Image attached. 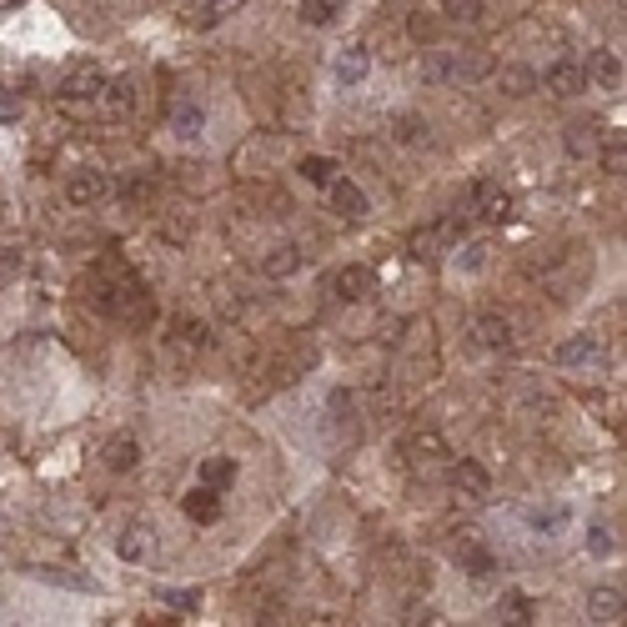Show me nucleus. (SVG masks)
Here are the masks:
<instances>
[{
    "mask_svg": "<svg viewBox=\"0 0 627 627\" xmlns=\"http://www.w3.org/2000/svg\"><path fill=\"white\" fill-rule=\"evenodd\" d=\"M246 0H211L206 6V21H221V16H231V11H241Z\"/></svg>",
    "mask_w": 627,
    "mask_h": 627,
    "instance_id": "473e14b6",
    "label": "nucleus"
},
{
    "mask_svg": "<svg viewBox=\"0 0 627 627\" xmlns=\"http://www.w3.org/2000/svg\"><path fill=\"white\" fill-rule=\"evenodd\" d=\"M622 612H627L622 587H597V592L587 597V617H592V622H622Z\"/></svg>",
    "mask_w": 627,
    "mask_h": 627,
    "instance_id": "9b49d317",
    "label": "nucleus"
},
{
    "mask_svg": "<svg viewBox=\"0 0 627 627\" xmlns=\"http://www.w3.org/2000/svg\"><path fill=\"white\" fill-rule=\"evenodd\" d=\"M592 76H597L602 91H617V86H622V61H617L612 51H597V56H592Z\"/></svg>",
    "mask_w": 627,
    "mask_h": 627,
    "instance_id": "aec40b11",
    "label": "nucleus"
},
{
    "mask_svg": "<svg viewBox=\"0 0 627 627\" xmlns=\"http://www.w3.org/2000/svg\"><path fill=\"white\" fill-rule=\"evenodd\" d=\"M477 216L492 221V226L512 221V191H502V186H477Z\"/></svg>",
    "mask_w": 627,
    "mask_h": 627,
    "instance_id": "1a4fd4ad",
    "label": "nucleus"
},
{
    "mask_svg": "<svg viewBox=\"0 0 627 627\" xmlns=\"http://www.w3.org/2000/svg\"><path fill=\"white\" fill-rule=\"evenodd\" d=\"M161 602H166V607H176V612H196V592H186V587H181V592H176V587H166V592H161Z\"/></svg>",
    "mask_w": 627,
    "mask_h": 627,
    "instance_id": "c756f323",
    "label": "nucleus"
},
{
    "mask_svg": "<svg viewBox=\"0 0 627 627\" xmlns=\"http://www.w3.org/2000/svg\"><path fill=\"white\" fill-rule=\"evenodd\" d=\"M0 221H6V201H0Z\"/></svg>",
    "mask_w": 627,
    "mask_h": 627,
    "instance_id": "58836bf2",
    "label": "nucleus"
},
{
    "mask_svg": "<svg viewBox=\"0 0 627 627\" xmlns=\"http://www.w3.org/2000/svg\"><path fill=\"white\" fill-rule=\"evenodd\" d=\"M607 171H622V136L607 146Z\"/></svg>",
    "mask_w": 627,
    "mask_h": 627,
    "instance_id": "c9c22d12",
    "label": "nucleus"
},
{
    "mask_svg": "<svg viewBox=\"0 0 627 627\" xmlns=\"http://www.w3.org/2000/svg\"><path fill=\"white\" fill-rule=\"evenodd\" d=\"M101 96H111V101H106V111H111V116H126V111L136 106V86H131V81H106V91H101Z\"/></svg>",
    "mask_w": 627,
    "mask_h": 627,
    "instance_id": "4be33fe9",
    "label": "nucleus"
},
{
    "mask_svg": "<svg viewBox=\"0 0 627 627\" xmlns=\"http://www.w3.org/2000/svg\"><path fill=\"white\" fill-rule=\"evenodd\" d=\"M301 176H306L311 186H332V181H337V166H332L327 156H306V161H301Z\"/></svg>",
    "mask_w": 627,
    "mask_h": 627,
    "instance_id": "393cba45",
    "label": "nucleus"
},
{
    "mask_svg": "<svg viewBox=\"0 0 627 627\" xmlns=\"http://www.w3.org/2000/svg\"><path fill=\"white\" fill-rule=\"evenodd\" d=\"M562 146H567V156H572V161H587V156L597 151V126H567Z\"/></svg>",
    "mask_w": 627,
    "mask_h": 627,
    "instance_id": "6ab92c4d",
    "label": "nucleus"
},
{
    "mask_svg": "<svg viewBox=\"0 0 627 627\" xmlns=\"http://www.w3.org/2000/svg\"><path fill=\"white\" fill-rule=\"evenodd\" d=\"M101 462H106V472H131V467L141 462V442L121 432V437H111V442H106Z\"/></svg>",
    "mask_w": 627,
    "mask_h": 627,
    "instance_id": "f8f14e48",
    "label": "nucleus"
},
{
    "mask_svg": "<svg viewBox=\"0 0 627 627\" xmlns=\"http://www.w3.org/2000/svg\"><path fill=\"white\" fill-rule=\"evenodd\" d=\"M407 31H412L417 41H432V26H427V21H417V16H412V26H407Z\"/></svg>",
    "mask_w": 627,
    "mask_h": 627,
    "instance_id": "e433bc0d",
    "label": "nucleus"
},
{
    "mask_svg": "<svg viewBox=\"0 0 627 627\" xmlns=\"http://www.w3.org/2000/svg\"><path fill=\"white\" fill-rule=\"evenodd\" d=\"M587 547H592V557H612V532H607V527H592V532H587Z\"/></svg>",
    "mask_w": 627,
    "mask_h": 627,
    "instance_id": "7c9ffc66",
    "label": "nucleus"
},
{
    "mask_svg": "<svg viewBox=\"0 0 627 627\" xmlns=\"http://www.w3.org/2000/svg\"><path fill=\"white\" fill-rule=\"evenodd\" d=\"M342 6H347V0H301L296 16H301L306 26H327V21H337V16H342Z\"/></svg>",
    "mask_w": 627,
    "mask_h": 627,
    "instance_id": "a211bd4d",
    "label": "nucleus"
},
{
    "mask_svg": "<svg viewBox=\"0 0 627 627\" xmlns=\"http://www.w3.org/2000/svg\"><path fill=\"white\" fill-rule=\"evenodd\" d=\"M472 342H477V347H487V352H502V347L512 342V322H507V317H497V311H487V317H477V322H472Z\"/></svg>",
    "mask_w": 627,
    "mask_h": 627,
    "instance_id": "0eeeda50",
    "label": "nucleus"
},
{
    "mask_svg": "<svg viewBox=\"0 0 627 627\" xmlns=\"http://www.w3.org/2000/svg\"><path fill=\"white\" fill-rule=\"evenodd\" d=\"M562 522H567V517H562V512H537V507H532V512H527V527H532V532H557V527H562Z\"/></svg>",
    "mask_w": 627,
    "mask_h": 627,
    "instance_id": "c85d7f7f",
    "label": "nucleus"
},
{
    "mask_svg": "<svg viewBox=\"0 0 627 627\" xmlns=\"http://www.w3.org/2000/svg\"><path fill=\"white\" fill-rule=\"evenodd\" d=\"M427 81H487L492 76V56L487 51H462V56H427L422 61Z\"/></svg>",
    "mask_w": 627,
    "mask_h": 627,
    "instance_id": "f257e3e1",
    "label": "nucleus"
},
{
    "mask_svg": "<svg viewBox=\"0 0 627 627\" xmlns=\"http://www.w3.org/2000/svg\"><path fill=\"white\" fill-rule=\"evenodd\" d=\"M201 482L216 487V492L231 487V482H236V462H231V457H206V462H201Z\"/></svg>",
    "mask_w": 627,
    "mask_h": 627,
    "instance_id": "412c9836",
    "label": "nucleus"
},
{
    "mask_svg": "<svg viewBox=\"0 0 627 627\" xmlns=\"http://www.w3.org/2000/svg\"><path fill=\"white\" fill-rule=\"evenodd\" d=\"M442 11H447L452 21L472 26V21H482V0H442Z\"/></svg>",
    "mask_w": 627,
    "mask_h": 627,
    "instance_id": "cd10ccee",
    "label": "nucleus"
},
{
    "mask_svg": "<svg viewBox=\"0 0 627 627\" xmlns=\"http://www.w3.org/2000/svg\"><path fill=\"white\" fill-rule=\"evenodd\" d=\"M261 271H266L271 281H286V276L301 271V251H296V246H276V251L261 261Z\"/></svg>",
    "mask_w": 627,
    "mask_h": 627,
    "instance_id": "f3484780",
    "label": "nucleus"
},
{
    "mask_svg": "<svg viewBox=\"0 0 627 627\" xmlns=\"http://www.w3.org/2000/svg\"><path fill=\"white\" fill-rule=\"evenodd\" d=\"M487 256H492V251H487L482 241H467V246L457 251V271H467V276H477V271L487 266Z\"/></svg>",
    "mask_w": 627,
    "mask_h": 627,
    "instance_id": "bb28decb",
    "label": "nucleus"
},
{
    "mask_svg": "<svg viewBox=\"0 0 627 627\" xmlns=\"http://www.w3.org/2000/svg\"><path fill=\"white\" fill-rule=\"evenodd\" d=\"M507 622H532V602H527V597H512V602H507Z\"/></svg>",
    "mask_w": 627,
    "mask_h": 627,
    "instance_id": "72a5a7b5",
    "label": "nucleus"
},
{
    "mask_svg": "<svg viewBox=\"0 0 627 627\" xmlns=\"http://www.w3.org/2000/svg\"><path fill=\"white\" fill-rule=\"evenodd\" d=\"M437 246H442V231H437V226L412 231V261H437Z\"/></svg>",
    "mask_w": 627,
    "mask_h": 627,
    "instance_id": "b1692460",
    "label": "nucleus"
},
{
    "mask_svg": "<svg viewBox=\"0 0 627 627\" xmlns=\"http://www.w3.org/2000/svg\"><path fill=\"white\" fill-rule=\"evenodd\" d=\"M21 6V0H0V11H16Z\"/></svg>",
    "mask_w": 627,
    "mask_h": 627,
    "instance_id": "4c0bfd02",
    "label": "nucleus"
},
{
    "mask_svg": "<svg viewBox=\"0 0 627 627\" xmlns=\"http://www.w3.org/2000/svg\"><path fill=\"white\" fill-rule=\"evenodd\" d=\"M181 512H186L191 522H201V527H206V522H216V517H221V497H216V487H206V482H201L196 492H186V497H181Z\"/></svg>",
    "mask_w": 627,
    "mask_h": 627,
    "instance_id": "9d476101",
    "label": "nucleus"
},
{
    "mask_svg": "<svg viewBox=\"0 0 627 627\" xmlns=\"http://www.w3.org/2000/svg\"><path fill=\"white\" fill-rule=\"evenodd\" d=\"M171 126H176V136H201V126H206V111L196 106V101H171Z\"/></svg>",
    "mask_w": 627,
    "mask_h": 627,
    "instance_id": "dca6fc26",
    "label": "nucleus"
},
{
    "mask_svg": "<svg viewBox=\"0 0 627 627\" xmlns=\"http://www.w3.org/2000/svg\"><path fill=\"white\" fill-rule=\"evenodd\" d=\"M367 71H372V51H367L362 41H357V46H347V51L337 56V81H342V86H357Z\"/></svg>",
    "mask_w": 627,
    "mask_h": 627,
    "instance_id": "ddd939ff",
    "label": "nucleus"
},
{
    "mask_svg": "<svg viewBox=\"0 0 627 627\" xmlns=\"http://www.w3.org/2000/svg\"><path fill=\"white\" fill-rule=\"evenodd\" d=\"M332 211H337V216H352V221L367 216V196H362V186H352V181L337 176V181H332Z\"/></svg>",
    "mask_w": 627,
    "mask_h": 627,
    "instance_id": "4468645a",
    "label": "nucleus"
},
{
    "mask_svg": "<svg viewBox=\"0 0 627 627\" xmlns=\"http://www.w3.org/2000/svg\"><path fill=\"white\" fill-rule=\"evenodd\" d=\"M392 136H397V146H427V121L422 116H397Z\"/></svg>",
    "mask_w": 627,
    "mask_h": 627,
    "instance_id": "5701e85b",
    "label": "nucleus"
},
{
    "mask_svg": "<svg viewBox=\"0 0 627 627\" xmlns=\"http://www.w3.org/2000/svg\"><path fill=\"white\" fill-rule=\"evenodd\" d=\"M56 91H61L66 101H96V96L106 91V71H101L96 61H71V66L61 71Z\"/></svg>",
    "mask_w": 627,
    "mask_h": 627,
    "instance_id": "f03ea898",
    "label": "nucleus"
},
{
    "mask_svg": "<svg viewBox=\"0 0 627 627\" xmlns=\"http://www.w3.org/2000/svg\"><path fill=\"white\" fill-rule=\"evenodd\" d=\"M116 552L126 557V562H146L151 552H156V527L151 522H126V532H121V542H116Z\"/></svg>",
    "mask_w": 627,
    "mask_h": 627,
    "instance_id": "423d86ee",
    "label": "nucleus"
},
{
    "mask_svg": "<svg viewBox=\"0 0 627 627\" xmlns=\"http://www.w3.org/2000/svg\"><path fill=\"white\" fill-rule=\"evenodd\" d=\"M21 271V251L16 246H0V281H11Z\"/></svg>",
    "mask_w": 627,
    "mask_h": 627,
    "instance_id": "2f4dec72",
    "label": "nucleus"
},
{
    "mask_svg": "<svg viewBox=\"0 0 627 627\" xmlns=\"http://www.w3.org/2000/svg\"><path fill=\"white\" fill-rule=\"evenodd\" d=\"M542 86H547V96L567 101V96H577V91L587 86V71H582L577 61H552V66H547V76H542Z\"/></svg>",
    "mask_w": 627,
    "mask_h": 627,
    "instance_id": "20e7f679",
    "label": "nucleus"
},
{
    "mask_svg": "<svg viewBox=\"0 0 627 627\" xmlns=\"http://www.w3.org/2000/svg\"><path fill=\"white\" fill-rule=\"evenodd\" d=\"M502 86H507L512 96H532V91H537V71H527V66H507V71H502Z\"/></svg>",
    "mask_w": 627,
    "mask_h": 627,
    "instance_id": "a878e982",
    "label": "nucleus"
},
{
    "mask_svg": "<svg viewBox=\"0 0 627 627\" xmlns=\"http://www.w3.org/2000/svg\"><path fill=\"white\" fill-rule=\"evenodd\" d=\"M372 286H377L372 266H342L337 281H332V291H337L342 301H362V296H372Z\"/></svg>",
    "mask_w": 627,
    "mask_h": 627,
    "instance_id": "6e6552de",
    "label": "nucleus"
},
{
    "mask_svg": "<svg viewBox=\"0 0 627 627\" xmlns=\"http://www.w3.org/2000/svg\"><path fill=\"white\" fill-rule=\"evenodd\" d=\"M111 191H116V186H111V176H106V171H76V176H66V201H71L76 211L101 206Z\"/></svg>",
    "mask_w": 627,
    "mask_h": 627,
    "instance_id": "7ed1b4c3",
    "label": "nucleus"
},
{
    "mask_svg": "<svg viewBox=\"0 0 627 627\" xmlns=\"http://www.w3.org/2000/svg\"><path fill=\"white\" fill-rule=\"evenodd\" d=\"M0 121H21V101H11L6 91H0Z\"/></svg>",
    "mask_w": 627,
    "mask_h": 627,
    "instance_id": "f704fd0d",
    "label": "nucleus"
},
{
    "mask_svg": "<svg viewBox=\"0 0 627 627\" xmlns=\"http://www.w3.org/2000/svg\"><path fill=\"white\" fill-rule=\"evenodd\" d=\"M452 482H457L462 492H472V497H487V492H492L487 467H482V462H472V457H462V462L452 467Z\"/></svg>",
    "mask_w": 627,
    "mask_h": 627,
    "instance_id": "2eb2a0df",
    "label": "nucleus"
},
{
    "mask_svg": "<svg viewBox=\"0 0 627 627\" xmlns=\"http://www.w3.org/2000/svg\"><path fill=\"white\" fill-rule=\"evenodd\" d=\"M597 357H602V347H597V337H592V332H577V337L557 342V352H552V362H557V367H592Z\"/></svg>",
    "mask_w": 627,
    "mask_h": 627,
    "instance_id": "39448f33",
    "label": "nucleus"
}]
</instances>
